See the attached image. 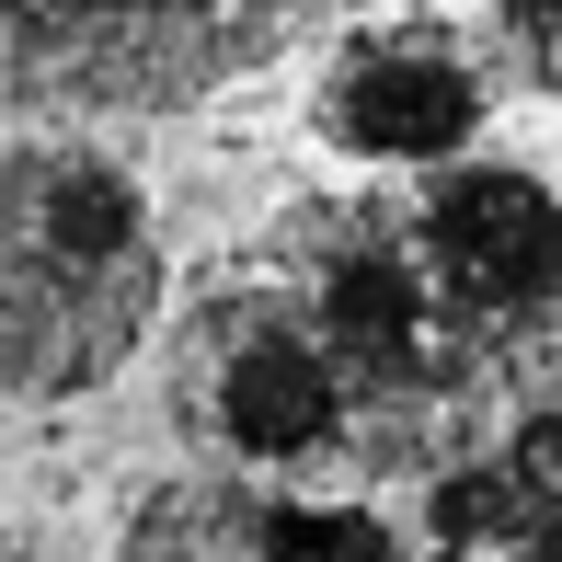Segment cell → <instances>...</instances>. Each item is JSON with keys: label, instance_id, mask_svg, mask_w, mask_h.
<instances>
[{"label": "cell", "instance_id": "cell-8", "mask_svg": "<svg viewBox=\"0 0 562 562\" xmlns=\"http://www.w3.org/2000/svg\"><path fill=\"white\" fill-rule=\"evenodd\" d=\"M425 562H562V402H528L425 482Z\"/></svg>", "mask_w": 562, "mask_h": 562}, {"label": "cell", "instance_id": "cell-5", "mask_svg": "<svg viewBox=\"0 0 562 562\" xmlns=\"http://www.w3.org/2000/svg\"><path fill=\"white\" fill-rule=\"evenodd\" d=\"M402 218H414V265L437 288L448 334L517 402H551L540 379L562 356V184L528 172V161L471 149V161L425 172L402 195Z\"/></svg>", "mask_w": 562, "mask_h": 562}, {"label": "cell", "instance_id": "cell-9", "mask_svg": "<svg viewBox=\"0 0 562 562\" xmlns=\"http://www.w3.org/2000/svg\"><path fill=\"white\" fill-rule=\"evenodd\" d=\"M494 35L517 46L528 81H551V92H562V0H494Z\"/></svg>", "mask_w": 562, "mask_h": 562}, {"label": "cell", "instance_id": "cell-4", "mask_svg": "<svg viewBox=\"0 0 562 562\" xmlns=\"http://www.w3.org/2000/svg\"><path fill=\"white\" fill-rule=\"evenodd\" d=\"M334 0H0V115H184Z\"/></svg>", "mask_w": 562, "mask_h": 562}, {"label": "cell", "instance_id": "cell-7", "mask_svg": "<svg viewBox=\"0 0 562 562\" xmlns=\"http://www.w3.org/2000/svg\"><path fill=\"white\" fill-rule=\"evenodd\" d=\"M104 562H425L368 494H299L241 471H172L138 482Z\"/></svg>", "mask_w": 562, "mask_h": 562}, {"label": "cell", "instance_id": "cell-1", "mask_svg": "<svg viewBox=\"0 0 562 562\" xmlns=\"http://www.w3.org/2000/svg\"><path fill=\"white\" fill-rule=\"evenodd\" d=\"M172 322V241L104 138H0V402L69 414Z\"/></svg>", "mask_w": 562, "mask_h": 562}, {"label": "cell", "instance_id": "cell-10", "mask_svg": "<svg viewBox=\"0 0 562 562\" xmlns=\"http://www.w3.org/2000/svg\"><path fill=\"white\" fill-rule=\"evenodd\" d=\"M0 562H35V540H23V528H0Z\"/></svg>", "mask_w": 562, "mask_h": 562}, {"label": "cell", "instance_id": "cell-2", "mask_svg": "<svg viewBox=\"0 0 562 562\" xmlns=\"http://www.w3.org/2000/svg\"><path fill=\"white\" fill-rule=\"evenodd\" d=\"M276 276L311 299L322 345H334L345 391H356V482H437L459 471L505 414H528L471 345L448 334L437 288L414 265V218L402 195H299L252 229Z\"/></svg>", "mask_w": 562, "mask_h": 562}, {"label": "cell", "instance_id": "cell-6", "mask_svg": "<svg viewBox=\"0 0 562 562\" xmlns=\"http://www.w3.org/2000/svg\"><path fill=\"white\" fill-rule=\"evenodd\" d=\"M494 126V46L471 23L391 0V12H356L311 69V138L345 172H448L482 149Z\"/></svg>", "mask_w": 562, "mask_h": 562}, {"label": "cell", "instance_id": "cell-3", "mask_svg": "<svg viewBox=\"0 0 562 562\" xmlns=\"http://www.w3.org/2000/svg\"><path fill=\"white\" fill-rule=\"evenodd\" d=\"M161 414L207 471L241 482H299L334 494L356 482V391L322 345L311 299L265 265V252H218L184 299H172V368H161Z\"/></svg>", "mask_w": 562, "mask_h": 562}]
</instances>
